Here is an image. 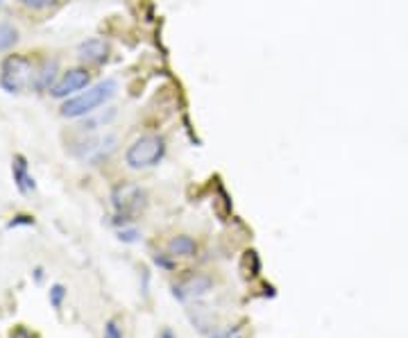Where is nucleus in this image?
Here are the masks:
<instances>
[{
	"mask_svg": "<svg viewBox=\"0 0 408 338\" xmlns=\"http://www.w3.org/2000/svg\"><path fill=\"white\" fill-rule=\"evenodd\" d=\"M118 84L114 80H105L96 87H89L82 94L68 98L64 105H61V116L64 118H82L98 111V107H102L105 102H109L111 98L116 96Z\"/></svg>",
	"mask_w": 408,
	"mask_h": 338,
	"instance_id": "f257e3e1",
	"label": "nucleus"
},
{
	"mask_svg": "<svg viewBox=\"0 0 408 338\" xmlns=\"http://www.w3.org/2000/svg\"><path fill=\"white\" fill-rule=\"evenodd\" d=\"M37 73L39 66H34L27 57L12 55L5 59L3 68H0V87L7 94H18L27 87H37Z\"/></svg>",
	"mask_w": 408,
	"mask_h": 338,
	"instance_id": "f03ea898",
	"label": "nucleus"
},
{
	"mask_svg": "<svg viewBox=\"0 0 408 338\" xmlns=\"http://www.w3.org/2000/svg\"><path fill=\"white\" fill-rule=\"evenodd\" d=\"M166 155V141L157 134L139 137L125 152V163L132 170H146L157 166Z\"/></svg>",
	"mask_w": 408,
	"mask_h": 338,
	"instance_id": "7ed1b4c3",
	"label": "nucleus"
},
{
	"mask_svg": "<svg viewBox=\"0 0 408 338\" xmlns=\"http://www.w3.org/2000/svg\"><path fill=\"white\" fill-rule=\"evenodd\" d=\"M114 207L122 218H129L146 207V191H141L134 184H122L114 191Z\"/></svg>",
	"mask_w": 408,
	"mask_h": 338,
	"instance_id": "20e7f679",
	"label": "nucleus"
},
{
	"mask_svg": "<svg viewBox=\"0 0 408 338\" xmlns=\"http://www.w3.org/2000/svg\"><path fill=\"white\" fill-rule=\"evenodd\" d=\"M89 87V73L82 68H70L61 75L53 87H50V96L53 98H68L75 96L77 91Z\"/></svg>",
	"mask_w": 408,
	"mask_h": 338,
	"instance_id": "39448f33",
	"label": "nucleus"
},
{
	"mask_svg": "<svg viewBox=\"0 0 408 338\" xmlns=\"http://www.w3.org/2000/svg\"><path fill=\"white\" fill-rule=\"evenodd\" d=\"M213 289V280L209 275L204 273H198V275H191L181 284L172 286V295H175L177 300L186 302V300H198L202 295H207L209 291Z\"/></svg>",
	"mask_w": 408,
	"mask_h": 338,
	"instance_id": "423d86ee",
	"label": "nucleus"
},
{
	"mask_svg": "<svg viewBox=\"0 0 408 338\" xmlns=\"http://www.w3.org/2000/svg\"><path fill=\"white\" fill-rule=\"evenodd\" d=\"M79 146H84L82 150H75V155L79 159H87V161H100V159H107L109 152L116 148V137H98V139H89L84 143H79Z\"/></svg>",
	"mask_w": 408,
	"mask_h": 338,
	"instance_id": "0eeeda50",
	"label": "nucleus"
},
{
	"mask_svg": "<svg viewBox=\"0 0 408 338\" xmlns=\"http://www.w3.org/2000/svg\"><path fill=\"white\" fill-rule=\"evenodd\" d=\"M77 57L84 64H102L109 57V46L105 39H89L84 44H79Z\"/></svg>",
	"mask_w": 408,
	"mask_h": 338,
	"instance_id": "6e6552de",
	"label": "nucleus"
},
{
	"mask_svg": "<svg viewBox=\"0 0 408 338\" xmlns=\"http://www.w3.org/2000/svg\"><path fill=\"white\" fill-rule=\"evenodd\" d=\"M12 173H14V182H16V187L20 193H30V191H34V177L27 173V163L23 157H14V166H12Z\"/></svg>",
	"mask_w": 408,
	"mask_h": 338,
	"instance_id": "1a4fd4ad",
	"label": "nucleus"
},
{
	"mask_svg": "<svg viewBox=\"0 0 408 338\" xmlns=\"http://www.w3.org/2000/svg\"><path fill=\"white\" fill-rule=\"evenodd\" d=\"M168 252L170 257H193L198 252V243L196 239L186 237V234H179L170 243H168Z\"/></svg>",
	"mask_w": 408,
	"mask_h": 338,
	"instance_id": "9d476101",
	"label": "nucleus"
},
{
	"mask_svg": "<svg viewBox=\"0 0 408 338\" xmlns=\"http://www.w3.org/2000/svg\"><path fill=\"white\" fill-rule=\"evenodd\" d=\"M259 273H261V259L257 257V252H254V250L245 252V257H243V275H245V277H257Z\"/></svg>",
	"mask_w": 408,
	"mask_h": 338,
	"instance_id": "9b49d317",
	"label": "nucleus"
},
{
	"mask_svg": "<svg viewBox=\"0 0 408 338\" xmlns=\"http://www.w3.org/2000/svg\"><path fill=\"white\" fill-rule=\"evenodd\" d=\"M18 41V32L14 25L0 23V50H9Z\"/></svg>",
	"mask_w": 408,
	"mask_h": 338,
	"instance_id": "f8f14e48",
	"label": "nucleus"
},
{
	"mask_svg": "<svg viewBox=\"0 0 408 338\" xmlns=\"http://www.w3.org/2000/svg\"><path fill=\"white\" fill-rule=\"evenodd\" d=\"M48 300H50V306H53L55 311H61V306H64V300H66V289H64V286H61V284L50 286Z\"/></svg>",
	"mask_w": 408,
	"mask_h": 338,
	"instance_id": "ddd939ff",
	"label": "nucleus"
},
{
	"mask_svg": "<svg viewBox=\"0 0 408 338\" xmlns=\"http://www.w3.org/2000/svg\"><path fill=\"white\" fill-rule=\"evenodd\" d=\"M116 116V111L114 109H109V114L105 116V114H100V116H96V118H91V120H84V123H82V130H98V127H105L107 125V123L111 120V118H114Z\"/></svg>",
	"mask_w": 408,
	"mask_h": 338,
	"instance_id": "4468645a",
	"label": "nucleus"
},
{
	"mask_svg": "<svg viewBox=\"0 0 408 338\" xmlns=\"http://www.w3.org/2000/svg\"><path fill=\"white\" fill-rule=\"evenodd\" d=\"M209 338H245V334H243V327L241 325H229V327H224V330L216 332V334L209 336Z\"/></svg>",
	"mask_w": 408,
	"mask_h": 338,
	"instance_id": "2eb2a0df",
	"label": "nucleus"
},
{
	"mask_svg": "<svg viewBox=\"0 0 408 338\" xmlns=\"http://www.w3.org/2000/svg\"><path fill=\"white\" fill-rule=\"evenodd\" d=\"M102 338H122V332L116 320H109L105 325V334H102Z\"/></svg>",
	"mask_w": 408,
	"mask_h": 338,
	"instance_id": "dca6fc26",
	"label": "nucleus"
},
{
	"mask_svg": "<svg viewBox=\"0 0 408 338\" xmlns=\"http://www.w3.org/2000/svg\"><path fill=\"white\" fill-rule=\"evenodd\" d=\"M20 3L30 9H48V7H53L57 0H20Z\"/></svg>",
	"mask_w": 408,
	"mask_h": 338,
	"instance_id": "f3484780",
	"label": "nucleus"
},
{
	"mask_svg": "<svg viewBox=\"0 0 408 338\" xmlns=\"http://www.w3.org/2000/svg\"><path fill=\"white\" fill-rule=\"evenodd\" d=\"M9 338H37V334H32L25 325H16L12 332H9Z\"/></svg>",
	"mask_w": 408,
	"mask_h": 338,
	"instance_id": "a211bd4d",
	"label": "nucleus"
},
{
	"mask_svg": "<svg viewBox=\"0 0 408 338\" xmlns=\"http://www.w3.org/2000/svg\"><path fill=\"white\" fill-rule=\"evenodd\" d=\"M120 241H125V243H136L139 241V232L136 230H120Z\"/></svg>",
	"mask_w": 408,
	"mask_h": 338,
	"instance_id": "6ab92c4d",
	"label": "nucleus"
},
{
	"mask_svg": "<svg viewBox=\"0 0 408 338\" xmlns=\"http://www.w3.org/2000/svg\"><path fill=\"white\" fill-rule=\"evenodd\" d=\"M32 225V218H30V216H18V220H12V223H9V227H14V225Z\"/></svg>",
	"mask_w": 408,
	"mask_h": 338,
	"instance_id": "aec40b11",
	"label": "nucleus"
},
{
	"mask_svg": "<svg viewBox=\"0 0 408 338\" xmlns=\"http://www.w3.org/2000/svg\"><path fill=\"white\" fill-rule=\"evenodd\" d=\"M34 282H37V284L44 282V268H37V270H34Z\"/></svg>",
	"mask_w": 408,
	"mask_h": 338,
	"instance_id": "412c9836",
	"label": "nucleus"
},
{
	"mask_svg": "<svg viewBox=\"0 0 408 338\" xmlns=\"http://www.w3.org/2000/svg\"><path fill=\"white\" fill-rule=\"evenodd\" d=\"M161 338H175V336H172L170 332H163V334H161Z\"/></svg>",
	"mask_w": 408,
	"mask_h": 338,
	"instance_id": "4be33fe9",
	"label": "nucleus"
},
{
	"mask_svg": "<svg viewBox=\"0 0 408 338\" xmlns=\"http://www.w3.org/2000/svg\"><path fill=\"white\" fill-rule=\"evenodd\" d=\"M0 7H3V0H0Z\"/></svg>",
	"mask_w": 408,
	"mask_h": 338,
	"instance_id": "5701e85b",
	"label": "nucleus"
}]
</instances>
